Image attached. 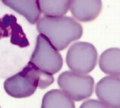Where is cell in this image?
Instances as JSON below:
<instances>
[{
	"mask_svg": "<svg viewBox=\"0 0 120 108\" xmlns=\"http://www.w3.org/2000/svg\"><path fill=\"white\" fill-rule=\"evenodd\" d=\"M57 84L68 97L78 102L92 95L95 82L89 75L66 71L59 76Z\"/></svg>",
	"mask_w": 120,
	"mask_h": 108,
	"instance_id": "3957f363",
	"label": "cell"
},
{
	"mask_svg": "<svg viewBox=\"0 0 120 108\" xmlns=\"http://www.w3.org/2000/svg\"><path fill=\"white\" fill-rule=\"evenodd\" d=\"M41 108H75V104L62 90L49 91L42 98Z\"/></svg>",
	"mask_w": 120,
	"mask_h": 108,
	"instance_id": "8fae6325",
	"label": "cell"
},
{
	"mask_svg": "<svg viewBox=\"0 0 120 108\" xmlns=\"http://www.w3.org/2000/svg\"><path fill=\"white\" fill-rule=\"evenodd\" d=\"M98 52L92 44L77 42L67 51L66 63L72 72L87 74L94 69L97 63Z\"/></svg>",
	"mask_w": 120,
	"mask_h": 108,
	"instance_id": "5b68a950",
	"label": "cell"
},
{
	"mask_svg": "<svg viewBox=\"0 0 120 108\" xmlns=\"http://www.w3.org/2000/svg\"><path fill=\"white\" fill-rule=\"evenodd\" d=\"M53 81L52 74L42 70L29 61L21 72L5 81L4 87L6 93L12 97L24 98L31 96L38 87L45 89Z\"/></svg>",
	"mask_w": 120,
	"mask_h": 108,
	"instance_id": "7a4b0ae2",
	"label": "cell"
},
{
	"mask_svg": "<svg viewBox=\"0 0 120 108\" xmlns=\"http://www.w3.org/2000/svg\"><path fill=\"white\" fill-rule=\"evenodd\" d=\"M5 37H10L11 43L19 47L30 45L21 26L13 15L6 14L0 18V39Z\"/></svg>",
	"mask_w": 120,
	"mask_h": 108,
	"instance_id": "52a82bcc",
	"label": "cell"
},
{
	"mask_svg": "<svg viewBox=\"0 0 120 108\" xmlns=\"http://www.w3.org/2000/svg\"><path fill=\"white\" fill-rule=\"evenodd\" d=\"M95 92L97 97L109 107L120 108V77H103L96 84Z\"/></svg>",
	"mask_w": 120,
	"mask_h": 108,
	"instance_id": "8992f818",
	"label": "cell"
},
{
	"mask_svg": "<svg viewBox=\"0 0 120 108\" xmlns=\"http://www.w3.org/2000/svg\"><path fill=\"white\" fill-rule=\"evenodd\" d=\"M37 30L43 34L58 51L66 49L73 41L82 35V27L70 16L40 18L37 22Z\"/></svg>",
	"mask_w": 120,
	"mask_h": 108,
	"instance_id": "6da1fadb",
	"label": "cell"
},
{
	"mask_svg": "<svg viewBox=\"0 0 120 108\" xmlns=\"http://www.w3.org/2000/svg\"><path fill=\"white\" fill-rule=\"evenodd\" d=\"M71 0H39L40 10L45 16H63L70 9Z\"/></svg>",
	"mask_w": 120,
	"mask_h": 108,
	"instance_id": "7c38bea8",
	"label": "cell"
},
{
	"mask_svg": "<svg viewBox=\"0 0 120 108\" xmlns=\"http://www.w3.org/2000/svg\"><path fill=\"white\" fill-rule=\"evenodd\" d=\"M79 108H110L105 104L96 99H89L84 102Z\"/></svg>",
	"mask_w": 120,
	"mask_h": 108,
	"instance_id": "4fadbf2b",
	"label": "cell"
},
{
	"mask_svg": "<svg viewBox=\"0 0 120 108\" xmlns=\"http://www.w3.org/2000/svg\"><path fill=\"white\" fill-rule=\"evenodd\" d=\"M30 62L42 70L51 74H56L63 66V59L59 51L43 34L37 37Z\"/></svg>",
	"mask_w": 120,
	"mask_h": 108,
	"instance_id": "277c9868",
	"label": "cell"
},
{
	"mask_svg": "<svg viewBox=\"0 0 120 108\" xmlns=\"http://www.w3.org/2000/svg\"><path fill=\"white\" fill-rule=\"evenodd\" d=\"M0 108H1V107H0Z\"/></svg>",
	"mask_w": 120,
	"mask_h": 108,
	"instance_id": "5bb4252c",
	"label": "cell"
},
{
	"mask_svg": "<svg viewBox=\"0 0 120 108\" xmlns=\"http://www.w3.org/2000/svg\"><path fill=\"white\" fill-rule=\"evenodd\" d=\"M71 13L81 22H89L96 19L102 9L101 0H71Z\"/></svg>",
	"mask_w": 120,
	"mask_h": 108,
	"instance_id": "ba28073f",
	"label": "cell"
},
{
	"mask_svg": "<svg viewBox=\"0 0 120 108\" xmlns=\"http://www.w3.org/2000/svg\"><path fill=\"white\" fill-rule=\"evenodd\" d=\"M99 65L105 74L120 77V48H111L105 50L100 55Z\"/></svg>",
	"mask_w": 120,
	"mask_h": 108,
	"instance_id": "30bf717a",
	"label": "cell"
},
{
	"mask_svg": "<svg viewBox=\"0 0 120 108\" xmlns=\"http://www.w3.org/2000/svg\"><path fill=\"white\" fill-rule=\"evenodd\" d=\"M4 4L23 16L31 24L37 23L41 15L39 0H2Z\"/></svg>",
	"mask_w": 120,
	"mask_h": 108,
	"instance_id": "9c48e42d",
	"label": "cell"
}]
</instances>
